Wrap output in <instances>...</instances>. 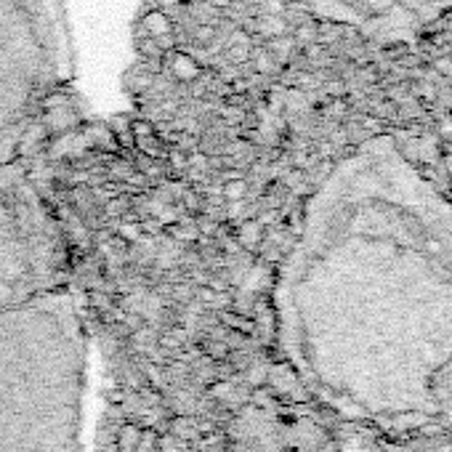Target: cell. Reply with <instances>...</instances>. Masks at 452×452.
Returning <instances> with one entry per match:
<instances>
[{"label": "cell", "instance_id": "obj_2", "mask_svg": "<svg viewBox=\"0 0 452 452\" xmlns=\"http://www.w3.org/2000/svg\"><path fill=\"white\" fill-rule=\"evenodd\" d=\"M45 0H0V144L16 155L33 99L56 75Z\"/></svg>", "mask_w": 452, "mask_h": 452}, {"label": "cell", "instance_id": "obj_1", "mask_svg": "<svg viewBox=\"0 0 452 452\" xmlns=\"http://www.w3.org/2000/svg\"><path fill=\"white\" fill-rule=\"evenodd\" d=\"M86 335L69 296L0 306V452H83Z\"/></svg>", "mask_w": 452, "mask_h": 452}, {"label": "cell", "instance_id": "obj_7", "mask_svg": "<svg viewBox=\"0 0 452 452\" xmlns=\"http://www.w3.org/2000/svg\"><path fill=\"white\" fill-rule=\"evenodd\" d=\"M221 192H224V197L229 199V202H240V199H245V195H248V181H245V178H229V181L221 187Z\"/></svg>", "mask_w": 452, "mask_h": 452}, {"label": "cell", "instance_id": "obj_4", "mask_svg": "<svg viewBox=\"0 0 452 452\" xmlns=\"http://www.w3.org/2000/svg\"><path fill=\"white\" fill-rule=\"evenodd\" d=\"M131 131H133V146H136L144 157H152V160L163 157L166 144H163V139L157 136L155 128H152L149 122L146 120H131Z\"/></svg>", "mask_w": 452, "mask_h": 452}, {"label": "cell", "instance_id": "obj_3", "mask_svg": "<svg viewBox=\"0 0 452 452\" xmlns=\"http://www.w3.org/2000/svg\"><path fill=\"white\" fill-rule=\"evenodd\" d=\"M163 66H168L170 78L178 80V83H195V80L202 75V66L192 54L181 51V48H170L163 54Z\"/></svg>", "mask_w": 452, "mask_h": 452}, {"label": "cell", "instance_id": "obj_5", "mask_svg": "<svg viewBox=\"0 0 452 452\" xmlns=\"http://www.w3.org/2000/svg\"><path fill=\"white\" fill-rule=\"evenodd\" d=\"M141 30L146 33V37H166L173 35V19L166 11H146L141 19Z\"/></svg>", "mask_w": 452, "mask_h": 452}, {"label": "cell", "instance_id": "obj_9", "mask_svg": "<svg viewBox=\"0 0 452 452\" xmlns=\"http://www.w3.org/2000/svg\"><path fill=\"white\" fill-rule=\"evenodd\" d=\"M195 37H197L199 43H210V40L216 37V30H213L210 24H202V27H197V33H195Z\"/></svg>", "mask_w": 452, "mask_h": 452}, {"label": "cell", "instance_id": "obj_6", "mask_svg": "<svg viewBox=\"0 0 452 452\" xmlns=\"http://www.w3.org/2000/svg\"><path fill=\"white\" fill-rule=\"evenodd\" d=\"M234 237H237V243L243 245L245 250H255V248L261 245V240H264V224L258 219H245L243 224L237 226Z\"/></svg>", "mask_w": 452, "mask_h": 452}, {"label": "cell", "instance_id": "obj_10", "mask_svg": "<svg viewBox=\"0 0 452 452\" xmlns=\"http://www.w3.org/2000/svg\"><path fill=\"white\" fill-rule=\"evenodd\" d=\"M120 234L125 240H139L141 237V224H133V226H122Z\"/></svg>", "mask_w": 452, "mask_h": 452}, {"label": "cell", "instance_id": "obj_8", "mask_svg": "<svg viewBox=\"0 0 452 452\" xmlns=\"http://www.w3.org/2000/svg\"><path fill=\"white\" fill-rule=\"evenodd\" d=\"M184 205H187L189 213L199 216L202 208H205V199H202V195H197V192H187V195H184Z\"/></svg>", "mask_w": 452, "mask_h": 452}]
</instances>
